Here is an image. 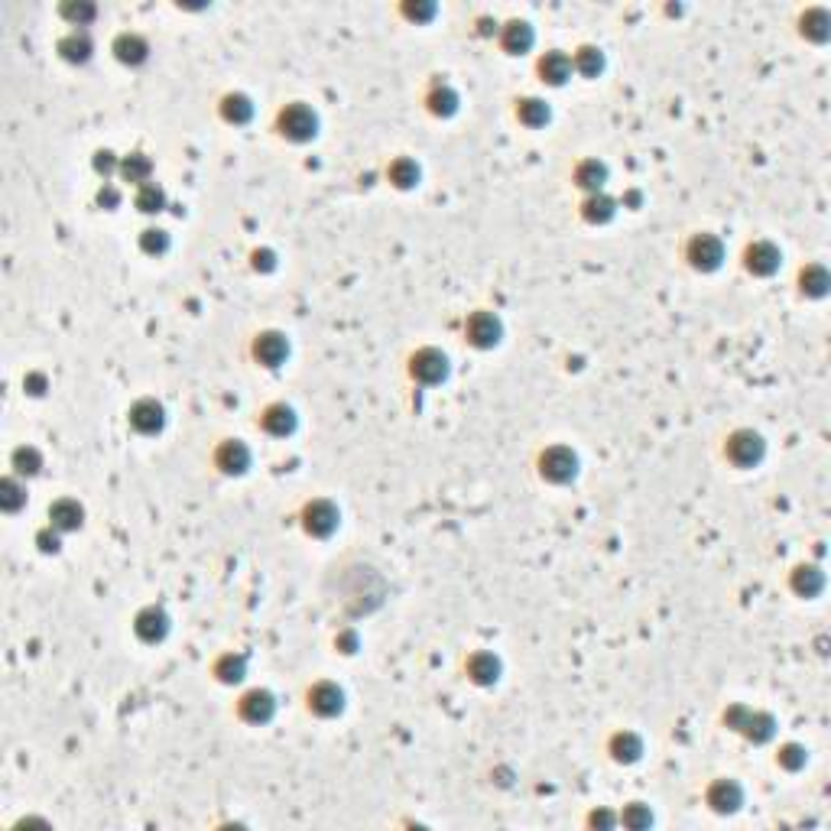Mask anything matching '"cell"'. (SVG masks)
<instances>
[{
	"instance_id": "obj_1",
	"label": "cell",
	"mask_w": 831,
	"mask_h": 831,
	"mask_svg": "<svg viewBox=\"0 0 831 831\" xmlns=\"http://www.w3.org/2000/svg\"><path fill=\"white\" fill-rule=\"evenodd\" d=\"M280 123H283V133H289L293 140H305V137L315 133V117H312L305 107H289V111H283Z\"/></svg>"
},
{
	"instance_id": "obj_2",
	"label": "cell",
	"mask_w": 831,
	"mask_h": 831,
	"mask_svg": "<svg viewBox=\"0 0 831 831\" xmlns=\"http://www.w3.org/2000/svg\"><path fill=\"white\" fill-rule=\"evenodd\" d=\"M542 474L552 478V481H565V478L575 474V458L568 452H562V448H552V452L542 458Z\"/></svg>"
},
{
	"instance_id": "obj_3",
	"label": "cell",
	"mask_w": 831,
	"mask_h": 831,
	"mask_svg": "<svg viewBox=\"0 0 831 831\" xmlns=\"http://www.w3.org/2000/svg\"><path fill=\"white\" fill-rule=\"evenodd\" d=\"M689 254H692V260H695L699 266L711 270V266H718V260H721V244L715 241V237L701 234V237H695V241H692Z\"/></svg>"
},
{
	"instance_id": "obj_4",
	"label": "cell",
	"mask_w": 831,
	"mask_h": 831,
	"mask_svg": "<svg viewBox=\"0 0 831 831\" xmlns=\"http://www.w3.org/2000/svg\"><path fill=\"white\" fill-rule=\"evenodd\" d=\"M760 452H763V445L750 432H740L734 442H731V455H734V462H740V464H754L756 458H760Z\"/></svg>"
},
{
	"instance_id": "obj_5",
	"label": "cell",
	"mask_w": 831,
	"mask_h": 831,
	"mask_svg": "<svg viewBox=\"0 0 831 831\" xmlns=\"http://www.w3.org/2000/svg\"><path fill=\"white\" fill-rule=\"evenodd\" d=\"M776 264H779V254H776L770 244H756L747 250V266L754 273H773Z\"/></svg>"
},
{
	"instance_id": "obj_6",
	"label": "cell",
	"mask_w": 831,
	"mask_h": 831,
	"mask_svg": "<svg viewBox=\"0 0 831 831\" xmlns=\"http://www.w3.org/2000/svg\"><path fill=\"white\" fill-rule=\"evenodd\" d=\"M413 374L422 380H439L445 374V358L435 354V351H422V354L413 360Z\"/></svg>"
},
{
	"instance_id": "obj_7",
	"label": "cell",
	"mask_w": 831,
	"mask_h": 831,
	"mask_svg": "<svg viewBox=\"0 0 831 831\" xmlns=\"http://www.w3.org/2000/svg\"><path fill=\"white\" fill-rule=\"evenodd\" d=\"M130 422L140 429V432H156L162 425V409L156 403H140V406L130 413Z\"/></svg>"
},
{
	"instance_id": "obj_8",
	"label": "cell",
	"mask_w": 831,
	"mask_h": 831,
	"mask_svg": "<svg viewBox=\"0 0 831 831\" xmlns=\"http://www.w3.org/2000/svg\"><path fill=\"white\" fill-rule=\"evenodd\" d=\"M497 335H501V325H497L494 315H478V319H471V338L478 341V344H494Z\"/></svg>"
},
{
	"instance_id": "obj_9",
	"label": "cell",
	"mask_w": 831,
	"mask_h": 831,
	"mask_svg": "<svg viewBox=\"0 0 831 831\" xmlns=\"http://www.w3.org/2000/svg\"><path fill=\"white\" fill-rule=\"evenodd\" d=\"M283 354H286V341L280 335H264L257 341V358H264L266 364H276Z\"/></svg>"
},
{
	"instance_id": "obj_10",
	"label": "cell",
	"mask_w": 831,
	"mask_h": 831,
	"mask_svg": "<svg viewBox=\"0 0 831 831\" xmlns=\"http://www.w3.org/2000/svg\"><path fill=\"white\" fill-rule=\"evenodd\" d=\"M335 510H331L328 503H315V507H309V529L312 533H331V526H335Z\"/></svg>"
},
{
	"instance_id": "obj_11",
	"label": "cell",
	"mask_w": 831,
	"mask_h": 831,
	"mask_svg": "<svg viewBox=\"0 0 831 831\" xmlns=\"http://www.w3.org/2000/svg\"><path fill=\"white\" fill-rule=\"evenodd\" d=\"M312 708L321 711V715L338 711L341 708V692L331 689V685H321V689H315V695H312Z\"/></svg>"
},
{
	"instance_id": "obj_12",
	"label": "cell",
	"mask_w": 831,
	"mask_h": 831,
	"mask_svg": "<svg viewBox=\"0 0 831 831\" xmlns=\"http://www.w3.org/2000/svg\"><path fill=\"white\" fill-rule=\"evenodd\" d=\"M270 711H273V705H270V695H260V692H254V695H247V699H244V715L250 721H266V718H270Z\"/></svg>"
},
{
	"instance_id": "obj_13",
	"label": "cell",
	"mask_w": 831,
	"mask_h": 831,
	"mask_svg": "<svg viewBox=\"0 0 831 831\" xmlns=\"http://www.w3.org/2000/svg\"><path fill=\"white\" fill-rule=\"evenodd\" d=\"M49 517L56 519V526L72 529V526H78V519H82V510H78L75 503L62 501V503H56V507H52V513H49Z\"/></svg>"
},
{
	"instance_id": "obj_14",
	"label": "cell",
	"mask_w": 831,
	"mask_h": 831,
	"mask_svg": "<svg viewBox=\"0 0 831 831\" xmlns=\"http://www.w3.org/2000/svg\"><path fill=\"white\" fill-rule=\"evenodd\" d=\"M539 68H542V75H546L549 82H556V85H558V82L568 75V68H572V66H568L565 56H546Z\"/></svg>"
},
{
	"instance_id": "obj_15",
	"label": "cell",
	"mask_w": 831,
	"mask_h": 831,
	"mask_svg": "<svg viewBox=\"0 0 831 831\" xmlns=\"http://www.w3.org/2000/svg\"><path fill=\"white\" fill-rule=\"evenodd\" d=\"M264 425L270 429V432H289V429H293V413L283 409V406H273L264 416Z\"/></svg>"
},
{
	"instance_id": "obj_16",
	"label": "cell",
	"mask_w": 831,
	"mask_h": 831,
	"mask_svg": "<svg viewBox=\"0 0 831 831\" xmlns=\"http://www.w3.org/2000/svg\"><path fill=\"white\" fill-rule=\"evenodd\" d=\"M117 52H121L123 62H140L146 56V46H143L137 36H121L117 39Z\"/></svg>"
},
{
	"instance_id": "obj_17",
	"label": "cell",
	"mask_w": 831,
	"mask_h": 831,
	"mask_svg": "<svg viewBox=\"0 0 831 831\" xmlns=\"http://www.w3.org/2000/svg\"><path fill=\"white\" fill-rule=\"evenodd\" d=\"M221 464H224L227 471H241L247 464V452H244V445H237V442H227L224 445V452H221Z\"/></svg>"
},
{
	"instance_id": "obj_18",
	"label": "cell",
	"mask_w": 831,
	"mask_h": 831,
	"mask_svg": "<svg viewBox=\"0 0 831 831\" xmlns=\"http://www.w3.org/2000/svg\"><path fill=\"white\" fill-rule=\"evenodd\" d=\"M471 672L478 676L481 682H491L494 676H497V662L491 660V656H478V660L471 662Z\"/></svg>"
},
{
	"instance_id": "obj_19",
	"label": "cell",
	"mask_w": 831,
	"mask_h": 831,
	"mask_svg": "<svg viewBox=\"0 0 831 831\" xmlns=\"http://www.w3.org/2000/svg\"><path fill=\"white\" fill-rule=\"evenodd\" d=\"M529 39H533V36H529V26H526V23H510V39H507V46H510V49H517V46H519V49H526V46H529Z\"/></svg>"
},
{
	"instance_id": "obj_20",
	"label": "cell",
	"mask_w": 831,
	"mask_h": 831,
	"mask_svg": "<svg viewBox=\"0 0 831 831\" xmlns=\"http://www.w3.org/2000/svg\"><path fill=\"white\" fill-rule=\"evenodd\" d=\"M802 283L809 286V293H825V286H828V276H825V270L812 266V270H809V276H802Z\"/></svg>"
},
{
	"instance_id": "obj_21",
	"label": "cell",
	"mask_w": 831,
	"mask_h": 831,
	"mask_svg": "<svg viewBox=\"0 0 831 831\" xmlns=\"http://www.w3.org/2000/svg\"><path fill=\"white\" fill-rule=\"evenodd\" d=\"M137 205H140L143 211H156V208L162 205V192H160V189H153V185H150V189H143V192H140V199H137Z\"/></svg>"
},
{
	"instance_id": "obj_22",
	"label": "cell",
	"mask_w": 831,
	"mask_h": 831,
	"mask_svg": "<svg viewBox=\"0 0 831 831\" xmlns=\"http://www.w3.org/2000/svg\"><path fill=\"white\" fill-rule=\"evenodd\" d=\"M224 111H227V117H231V121H247V117H250V107H247L244 98H227Z\"/></svg>"
},
{
	"instance_id": "obj_23",
	"label": "cell",
	"mask_w": 831,
	"mask_h": 831,
	"mask_svg": "<svg viewBox=\"0 0 831 831\" xmlns=\"http://www.w3.org/2000/svg\"><path fill=\"white\" fill-rule=\"evenodd\" d=\"M715 802H718V809H734L737 802V789L734 786H718V793H715Z\"/></svg>"
},
{
	"instance_id": "obj_24",
	"label": "cell",
	"mask_w": 831,
	"mask_h": 831,
	"mask_svg": "<svg viewBox=\"0 0 831 831\" xmlns=\"http://www.w3.org/2000/svg\"><path fill=\"white\" fill-rule=\"evenodd\" d=\"M523 117H526L529 123H539V121H546L549 114H546V107H542L539 101H526V104H523Z\"/></svg>"
},
{
	"instance_id": "obj_25",
	"label": "cell",
	"mask_w": 831,
	"mask_h": 831,
	"mask_svg": "<svg viewBox=\"0 0 831 831\" xmlns=\"http://www.w3.org/2000/svg\"><path fill=\"white\" fill-rule=\"evenodd\" d=\"M146 169H150V162L140 160V156H133V160L123 162V172H127L130 179H140V176H146Z\"/></svg>"
},
{
	"instance_id": "obj_26",
	"label": "cell",
	"mask_w": 831,
	"mask_h": 831,
	"mask_svg": "<svg viewBox=\"0 0 831 831\" xmlns=\"http://www.w3.org/2000/svg\"><path fill=\"white\" fill-rule=\"evenodd\" d=\"M578 66L585 68V72H595V68H601V56H597L595 49H581V56H578Z\"/></svg>"
},
{
	"instance_id": "obj_27",
	"label": "cell",
	"mask_w": 831,
	"mask_h": 831,
	"mask_svg": "<svg viewBox=\"0 0 831 831\" xmlns=\"http://www.w3.org/2000/svg\"><path fill=\"white\" fill-rule=\"evenodd\" d=\"M601 176H604V169H597L595 162H591V166H585V169H581V185H601V182H597Z\"/></svg>"
},
{
	"instance_id": "obj_28",
	"label": "cell",
	"mask_w": 831,
	"mask_h": 831,
	"mask_svg": "<svg viewBox=\"0 0 831 831\" xmlns=\"http://www.w3.org/2000/svg\"><path fill=\"white\" fill-rule=\"evenodd\" d=\"M146 247H150V250H162V247H166L162 231H146Z\"/></svg>"
},
{
	"instance_id": "obj_29",
	"label": "cell",
	"mask_w": 831,
	"mask_h": 831,
	"mask_svg": "<svg viewBox=\"0 0 831 831\" xmlns=\"http://www.w3.org/2000/svg\"><path fill=\"white\" fill-rule=\"evenodd\" d=\"M397 176H399V185H409V182L416 179V169H406V166H399Z\"/></svg>"
}]
</instances>
